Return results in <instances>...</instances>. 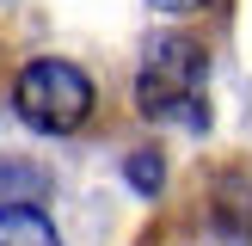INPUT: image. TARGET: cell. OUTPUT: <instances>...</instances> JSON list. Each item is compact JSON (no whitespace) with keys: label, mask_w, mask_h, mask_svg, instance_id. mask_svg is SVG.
<instances>
[{"label":"cell","mask_w":252,"mask_h":246,"mask_svg":"<svg viewBox=\"0 0 252 246\" xmlns=\"http://www.w3.org/2000/svg\"><path fill=\"white\" fill-rule=\"evenodd\" d=\"M142 246H252V154L197 166L179 215H160Z\"/></svg>","instance_id":"cell-1"},{"label":"cell","mask_w":252,"mask_h":246,"mask_svg":"<svg viewBox=\"0 0 252 246\" xmlns=\"http://www.w3.org/2000/svg\"><path fill=\"white\" fill-rule=\"evenodd\" d=\"M12 111H19L31 129H43V135H74V129L93 123L98 86H93V74H86L80 62H68V56H31L19 68V80H12Z\"/></svg>","instance_id":"cell-3"},{"label":"cell","mask_w":252,"mask_h":246,"mask_svg":"<svg viewBox=\"0 0 252 246\" xmlns=\"http://www.w3.org/2000/svg\"><path fill=\"white\" fill-rule=\"evenodd\" d=\"M148 12H160V19H191V12H203V6H216V0H142Z\"/></svg>","instance_id":"cell-7"},{"label":"cell","mask_w":252,"mask_h":246,"mask_svg":"<svg viewBox=\"0 0 252 246\" xmlns=\"http://www.w3.org/2000/svg\"><path fill=\"white\" fill-rule=\"evenodd\" d=\"M0 246H62V234L37 203H0Z\"/></svg>","instance_id":"cell-4"},{"label":"cell","mask_w":252,"mask_h":246,"mask_svg":"<svg viewBox=\"0 0 252 246\" xmlns=\"http://www.w3.org/2000/svg\"><path fill=\"white\" fill-rule=\"evenodd\" d=\"M209 49L197 43L191 31H154L142 43V62H135L129 98L148 123H185V129H203L209 123Z\"/></svg>","instance_id":"cell-2"},{"label":"cell","mask_w":252,"mask_h":246,"mask_svg":"<svg viewBox=\"0 0 252 246\" xmlns=\"http://www.w3.org/2000/svg\"><path fill=\"white\" fill-rule=\"evenodd\" d=\"M160 172H166L160 148H135V154H129V184H135L142 197H154V191H160Z\"/></svg>","instance_id":"cell-6"},{"label":"cell","mask_w":252,"mask_h":246,"mask_svg":"<svg viewBox=\"0 0 252 246\" xmlns=\"http://www.w3.org/2000/svg\"><path fill=\"white\" fill-rule=\"evenodd\" d=\"M49 197V172L31 160H0V203H43Z\"/></svg>","instance_id":"cell-5"}]
</instances>
